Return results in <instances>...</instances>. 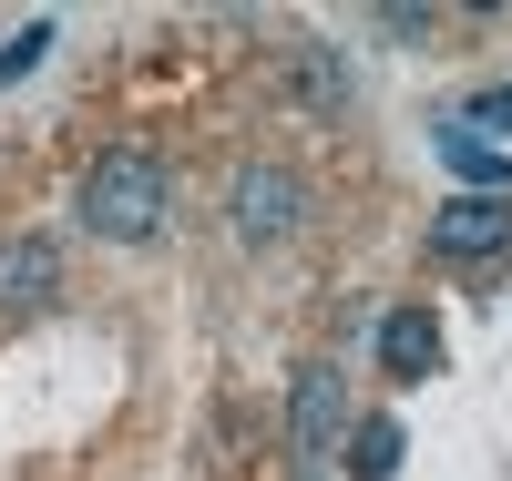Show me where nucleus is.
<instances>
[{
    "instance_id": "1",
    "label": "nucleus",
    "mask_w": 512,
    "mask_h": 481,
    "mask_svg": "<svg viewBox=\"0 0 512 481\" xmlns=\"http://www.w3.org/2000/svg\"><path fill=\"white\" fill-rule=\"evenodd\" d=\"M164 154H144V144H113L93 174H82V226L93 236H113V246H144L154 226H164Z\"/></svg>"
},
{
    "instance_id": "2",
    "label": "nucleus",
    "mask_w": 512,
    "mask_h": 481,
    "mask_svg": "<svg viewBox=\"0 0 512 481\" xmlns=\"http://www.w3.org/2000/svg\"><path fill=\"white\" fill-rule=\"evenodd\" d=\"M338 441H349V379L318 359V369H297V389H287V451H297V471H328Z\"/></svg>"
},
{
    "instance_id": "3",
    "label": "nucleus",
    "mask_w": 512,
    "mask_h": 481,
    "mask_svg": "<svg viewBox=\"0 0 512 481\" xmlns=\"http://www.w3.org/2000/svg\"><path fill=\"white\" fill-rule=\"evenodd\" d=\"M297 215H308V185H297L287 164H246V174H236V236H246V246L297 236Z\"/></svg>"
},
{
    "instance_id": "4",
    "label": "nucleus",
    "mask_w": 512,
    "mask_h": 481,
    "mask_svg": "<svg viewBox=\"0 0 512 481\" xmlns=\"http://www.w3.org/2000/svg\"><path fill=\"white\" fill-rule=\"evenodd\" d=\"M62 297V246L21 226V236H0V318H31V308H52Z\"/></svg>"
},
{
    "instance_id": "5",
    "label": "nucleus",
    "mask_w": 512,
    "mask_h": 481,
    "mask_svg": "<svg viewBox=\"0 0 512 481\" xmlns=\"http://www.w3.org/2000/svg\"><path fill=\"white\" fill-rule=\"evenodd\" d=\"M431 246H441V256H461V267L502 256V246H512V195H451V205L431 215Z\"/></svg>"
},
{
    "instance_id": "6",
    "label": "nucleus",
    "mask_w": 512,
    "mask_h": 481,
    "mask_svg": "<svg viewBox=\"0 0 512 481\" xmlns=\"http://www.w3.org/2000/svg\"><path fill=\"white\" fill-rule=\"evenodd\" d=\"M431 359H441L431 308H390V318H379V369H390V379H431Z\"/></svg>"
},
{
    "instance_id": "7",
    "label": "nucleus",
    "mask_w": 512,
    "mask_h": 481,
    "mask_svg": "<svg viewBox=\"0 0 512 481\" xmlns=\"http://www.w3.org/2000/svg\"><path fill=\"white\" fill-rule=\"evenodd\" d=\"M441 154H451V174H472L482 195H512V154H502L492 134H472V123H441Z\"/></svg>"
},
{
    "instance_id": "8",
    "label": "nucleus",
    "mask_w": 512,
    "mask_h": 481,
    "mask_svg": "<svg viewBox=\"0 0 512 481\" xmlns=\"http://www.w3.org/2000/svg\"><path fill=\"white\" fill-rule=\"evenodd\" d=\"M338 451H349V471H359V481H390L410 441H400V420H359V430H349V441H338Z\"/></svg>"
},
{
    "instance_id": "9",
    "label": "nucleus",
    "mask_w": 512,
    "mask_h": 481,
    "mask_svg": "<svg viewBox=\"0 0 512 481\" xmlns=\"http://www.w3.org/2000/svg\"><path fill=\"white\" fill-rule=\"evenodd\" d=\"M297 93H308L318 113L349 103V72H338V52H318V41H308V52H297Z\"/></svg>"
},
{
    "instance_id": "10",
    "label": "nucleus",
    "mask_w": 512,
    "mask_h": 481,
    "mask_svg": "<svg viewBox=\"0 0 512 481\" xmlns=\"http://www.w3.org/2000/svg\"><path fill=\"white\" fill-rule=\"evenodd\" d=\"M41 52H52V21H31V31H21V41H11V52H0V82H21V72H31V62H41Z\"/></svg>"
},
{
    "instance_id": "11",
    "label": "nucleus",
    "mask_w": 512,
    "mask_h": 481,
    "mask_svg": "<svg viewBox=\"0 0 512 481\" xmlns=\"http://www.w3.org/2000/svg\"><path fill=\"white\" fill-rule=\"evenodd\" d=\"M461 123H472V134H512V82H492V93L461 113Z\"/></svg>"
}]
</instances>
